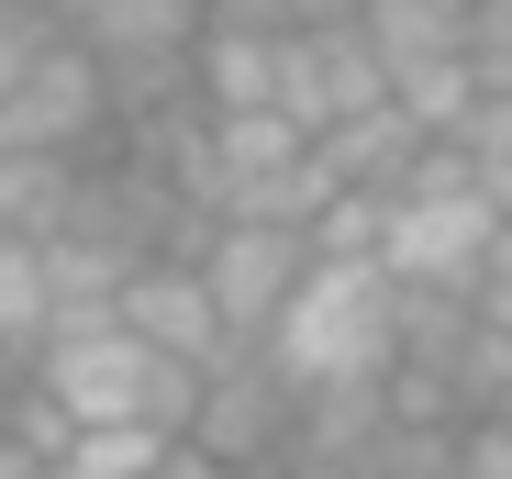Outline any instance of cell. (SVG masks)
Listing matches in <instances>:
<instances>
[{
    "label": "cell",
    "mask_w": 512,
    "mask_h": 479,
    "mask_svg": "<svg viewBox=\"0 0 512 479\" xmlns=\"http://www.w3.org/2000/svg\"><path fill=\"white\" fill-rule=\"evenodd\" d=\"M401 335H412V301L379 279V257H312V279L290 290L279 335L256 357H268L279 390L312 413V402H368V390H390Z\"/></svg>",
    "instance_id": "cell-1"
},
{
    "label": "cell",
    "mask_w": 512,
    "mask_h": 479,
    "mask_svg": "<svg viewBox=\"0 0 512 479\" xmlns=\"http://www.w3.org/2000/svg\"><path fill=\"white\" fill-rule=\"evenodd\" d=\"M23 379L67 435H190V402H201V379L167 368L156 346H134L112 312L101 324H56Z\"/></svg>",
    "instance_id": "cell-2"
},
{
    "label": "cell",
    "mask_w": 512,
    "mask_h": 479,
    "mask_svg": "<svg viewBox=\"0 0 512 479\" xmlns=\"http://www.w3.org/2000/svg\"><path fill=\"white\" fill-rule=\"evenodd\" d=\"M490 246H501V212L468 190V168H457V145H423V168L379 201V279L390 290H412V301H468L479 290V268H490Z\"/></svg>",
    "instance_id": "cell-3"
},
{
    "label": "cell",
    "mask_w": 512,
    "mask_h": 479,
    "mask_svg": "<svg viewBox=\"0 0 512 479\" xmlns=\"http://www.w3.org/2000/svg\"><path fill=\"white\" fill-rule=\"evenodd\" d=\"M190 268H201V290L223 312L234 357H256V346L279 335L290 290L312 279V234H290V223H201L190 234Z\"/></svg>",
    "instance_id": "cell-4"
},
{
    "label": "cell",
    "mask_w": 512,
    "mask_h": 479,
    "mask_svg": "<svg viewBox=\"0 0 512 479\" xmlns=\"http://www.w3.org/2000/svg\"><path fill=\"white\" fill-rule=\"evenodd\" d=\"M112 145V78L78 56L67 34H45V56L0 90V156H56V168H90Z\"/></svg>",
    "instance_id": "cell-5"
},
{
    "label": "cell",
    "mask_w": 512,
    "mask_h": 479,
    "mask_svg": "<svg viewBox=\"0 0 512 479\" xmlns=\"http://www.w3.org/2000/svg\"><path fill=\"white\" fill-rule=\"evenodd\" d=\"M368 112H390V78H379V56H368V34L357 23H301V34H279V123L290 134H346V123H368Z\"/></svg>",
    "instance_id": "cell-6"
},
{
    "label": "cell",
    "mask_w": 512,
    "mask_h": 479,
    "mask_svg": "<svg viewBox=\"0 0 512 479\" xmlns=\"http://www.w3.org/2000/svg\"><path fill=\"white\" fill-rule=\"evenodd\" d=\"M112 324H123L134 346H156L167 368H190V379H212V368L234 357V335H223V312H212V290H201L190 257H145V268L123 279V301H112Z\"/></svg>",
    "instance_id": "cell-7"
},
{
    "label": "cell",
    "mask_w": 512,
    "mask_h": 479,
    "mask_svg": "<svg viewBox=\"0 0 512 479\" xmlns=\"http://www.w3.org/2000/svg\"><path fill=\"white\" fill-rule=\"evenodd\" d=\"M167 446H179V435H67L45 468H56V479H156Z\"/></svg>",
    "instance_id": "cell-8"
},
{
    "label": "cell",
    "mask_w": 512,
    "mask_h": 479,
    "mask_svg": "<svg viewBox=\"0 0 512 479\" xmlns=\"http://www.w3.org/2000/svg\"><path fill=\"white\" fill-rule=\"evenodd\" d=\"M468 78H479V101L512 112V0H468Z\"/></svg>",
    "instance_id": "cell-9"
},
{
    "label": "cell",
    "mask_w": 512,
    "mask_h": 479,
    "mask_svg": "<svg viewBox=\"0 0 512 479\" xmlns=\"http://www.w3.org/2000/svg\"><path fill=\"white\" fill-rule=\"evenodd\" d=\"M156 479H234V468H223V457H201V446L179 435V446H167V457H156Z\"/></svg>",
    "instance_id": "cell-10"
},
{
    "label": "cell",
    "mask_w": 512,
    "mask_h": 479,
    "mask_svg": "<svg viewBox=\"0 0 512 479\" xmlns=\"http://www.w3.org/2000/svg\"><path fill=\"white\" fill-rule=\"evenodd\" d=\"M0 479H56V468H45V457H34V446H23L12 424H0Z\"/></svg>",
    "instance_id": "cell-11"
},
{
    "label": "cell",
    "mask_w": 512,
    "mask_h": 479,
    "mask_svg": "<svg viewBox=\"0 0 512 479\" xmlns=\"http://www.w3.org/2000/svg\"><path fill=\"white\" fill-rule=\"evenodd\" d=\"M446 479H457V468H446Z\"/></svg>",
    "instance_id": "cell-12"
}]
</instances>
